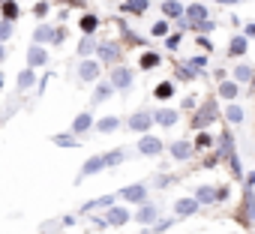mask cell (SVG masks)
I'll use <instances>...</instances> for the list:
<instances>
[{"label": "cell", "mask_w": 255, "mask_h": 234, "mask_svg": "<svg viewBox=\"0 0 255 234\" xmlns=\"http://www.w3.org/2000/svg\"><path fill=\"white\" fill-rule=\"evenodd\" d=\"M153 123H156V120H153L150 111H135V114L129 117V129H132V132H147Z\"/></svg>", "instance_id": "cell-1"}, {"label": "cell", "mask_w": 255, "mask_h": 234, "mask_svg": "<svg viewBox=\"0 0 255 234\" xmlns=\"http://www.w3.org/2000/svg\"><path fill=\"white\" fill-rule=\"evenodd\" d=\"M120 198L132 201V204H144V201H147V186H144V183H135V186H123V189H120Z\"/></svg>", "instance_id": "cell-2"}, {"label": "cell", "mask_w": 255, "mask_h": 234, "mask_svg": "<svg viewBox=\"0 0 255 234\" xmlns=\"http://www.w3.org/2000/svg\"><path fill=\"white\" fill-rule=\"evenodd\" d=\"M129 84H132V69L120 66V69H114V72H111V87H114V90H126Z\"/></svg>", "instance_id": "cell-3"}, {"label": "cell", "mask_w": 255, "mask_h": 234, "mask_svg": "<svg viewBox=\"0 0 255 234\" xmlns=\"http://www.w3.org/2000/svg\"><path fill=\"white\" fill-rule=\"evenodd\" d=\"M186 21H189V27H198V24L210 21V18H207V6H201V3L186 6Z\"/></svg>", "instance_id": "cell-4"}, {"label": "cell", "mask_w": 255, "mask_h": 234, "mask_svg": "<svg viewBox=\"0 0 255 234\" xmlns=\"http://www.w3.org/2000/svg\"><path fill=\"white\" fill-rule=\"evenodd\" d=\"M192 198H195L198 204H216V201H219V186H198Z\"/></svg>", "instance_id": "cell-5"}, {"label": "cell", "mask_w": 255, "mask_h": 234, "mask_svg": "<svg viewBox=\"0 0 255 234\" xmlns=\"http://www.w3.org/2000/svg\"><path fill=\"white\" fill-rule=\"evenodd\" d=\"M126 222H129V210L126 207H108L105 225H126Z\"/></svg>", "instance_id": "cell-6"}, {"label": "cell", "mask_w": 255, "mask_h": 234, "mask_svg": "<svg viewBox=\"0 0 255 234\" xmlns=\"http://www.w3.org/2000/svg\"><path fill=\"white\" fill-rule=\"evenodd\" d=\"M78 78H81V81H96V78H99V63H96V60H81Z\"/></svg>", "instance_id": "cell-7"}, {"label": "cell", "mask_w": 255, "mask_h": 234, "mask_svg": "<svg viewBox=\"0 0 255 234\" xmlns=\"http://www.w3.org/2000/svg\"><path fill=\"white\" fill-rule=\"evenodd\" d=\"M102 168H108L105 153H102V156H90V159L81 165V177H90V174H96V171H102Z\"/></svg>", "instance_id": "cell-8"}, {"label": "cell", "mask_w": 255, "mask_h": 234, "mask_svg": "<svg viewBox=\"0 0 255 234\" xmlns=\"http://www.w3.org/2000/svg\"><path fill=\"white\" fill-rule=\"evenodd\" d=\"M177 117H180V114H177L174 108H159V111H153V120H156L159 126H174Z\"/></svg>", "instance_id": "cell-9"}, {"label": "cell", "mask_w": 255, "mask_h": 234, "mask_svg": "<svg viewBox=\"0 0 255 234\" xmlns=\"http://www.w3.org/2000/svg\"><path fill=\"white\" fill-rule=\"evenodd\" d=\"M246 48H249V39H246L243 33L231 36V42H228V54H231V57H243V54H246Z\"/></svg>", "instance_id": "cell-10"}, {"label": "cell", "mask_w": 255, "mask_h": 234, "mask_svg": "<svg viewBox=\"0 0 255 234\" xmlns=\"http://www.w3.org/2000/svg\"><path fill=\"white\" fill-rule=\"evenodd\" d=\"M138 150H141L144 156H156V153L162 150V141H159V138H153V135H144V138L138 141Z\"/></svg>", "instance_id": "cell-11"}, {"label": "cell", "mask_w": 255, "mask_h": 234, "mask_svg": "<svg viewBox=\"0 0 255 234\" xmlns=\"http://www.w3.org/2000/svg\"><path fill=\"white\" fill-rule=\"evenodd\" d=\"M198 207H201V204H198L195 198H177V201H174V213H177V216H192Z\"/></svg>", "instance_id": "cell-12"}, {"label": "cell", "mask_w": 255, "mask_h": 234, "mask_svg": "<svg viewBox=\"0 0 255 234\" xmlns=\"http://www.w3.org/2000/svg\"><path fill=\"white\" fill-rule=\"evenodd\" d=\"M213 117H216V105H213V102H207V105L198 111V117H195V123H192V126H207Z\"/></svg>", "instance_id": "cell-13"}, {"label": "cell", "mask_w": 255, "mask_h": 234, "mask_svg": "<svg viewBox=\"0 0 255 234\" xmlns=\"http://www.w3.org/2000/svg\"><path fill=\"white\" fill-rule=\"evenodd\" d=\"M192 150H195V147H192L189 141H174V144H171V156H174V159H180V162H183V159H189V156H192Z\"/></svg>", "instance_id": "cell-14"}, {"label": "cell", "mask_w": 255, "mask_h": 234, "mask_svg": "<svg viewBox=\"0 0 255 234\" xmlns=\"http://www.w3.org/2000/svg\"><path fill=\"white\" fill-rule=\"evenodd\" d=\"M90 126H93V117H90L87 111H84V114H78V117H75V120H72V132H75V135H81V132H87Z\"/></svg>", "instance_id": "cell-15"}, {"label": "cell", "mask_w": 255, "mask_h": 234, "mask_svg": "<svg viewBox=\"0 0 255 234\" xmlns=\"http://www.w3.org/2000/svg\"><path fill=\"white\" fill-rule=\"evenodd\" d=\"M48 60V54H45V48H39V45H33L30 51H27V66L33 69V66H42Z\"/></svg>", "instance_id": "cell-16"}, {"label": "cell", "mask_w": 255, "mask_h": 234, "mask_svg": "<svg viewBox=\"0 0 255 234\" xmlns=\"http://www.w3.org/2000/svg\"><path fill=\"white\" fill-rule=\"evenodd\" d=\"M156 213H159V210H156L153 204H144V207L135 213V222H141V225H150V222H156Z\"/></svg>", "instance_id": "cell-17"}, {"label": "cell", "mask_w": 255, "mask_h": 234, "mask_svg": "<svg viewBox=\"0 0 255 234\" xmlns=\"http://www.w3.org/2000/svg\"><path fill=\"white\" fill-rule=\"evenodd\" d=\"M162 12H165V18H180L186 9H183L180 0H165V3H162Z\"/></svg>", "instance_id": "cell-18"}, {"label": "cell", "mask_w": 255, "mask_h": 234, "mask_svg": "<svg viewBox=\"0 0 255 234\" xmlns=\"http://www.w3.org/2000/svg\"><path fill=\"white\" fill-rule=\"evenodd\" d=\"M147 0H126L123 3V12H135V15H141V12H147Z\"/></svg>", "instance_id": "cell-19"}, {"label": "cell", "mask_w": 255, "mask_h": 234, "mask_svg": "<svg viewBox=\"0 0 255 234\" xmlns=\"http://www.w3.org/2000/svg\"><path fill=\"white\" fill-rule=\"evenodd\" d=\"M54 33H57L54 27H45V24H42V27L33 33V42H36V45H39V42H54Z\"/></svg>", "instance_id": "cell-20"}, {"label": "cell", "mask_w": 255, "mask_h": 234, "mask_svg": "<svg viewBox=\"0 0 255 234\" xmlns=\"http://www.w3.org/2000/svg\"><path fill=\"white\" fill-rule=\"evenodd\" d=\"M252 75H255V69H252V66H243V63H240V66L234 69V78H237L240 84H249V81H252Z\"/></svg>", "instance_id": "cell-21"}, {"label": "cell", "mask_w": 255, "mask_h": 234, "mask_svg": "<svg viewBox=\"0 0 255 234\" xmlns=\"http://www.w3.org/2000/svg\"><path fill=\"white\" fill-rule=\"evenodd\" d=\"M153 93H156V99H171L174 96V84L171 81H162V84H156Z\"/></svg>", "instance_id": "cell-22"}, {"label": "cell", "mask_w": 255, "mask_h": 234, "mask_svg": "<svg viewBox=\"0 0 255 234\" xmlns=\"http://www.w3.org/2000/svg\"><path fill=\"white\" fill-rule=\"evenodd\" d=\"M219 96L222 99H237V84L234 81H222L219 84Z\"/></svg>", "instance_id": "cell-23"}, {"label": "cell", "mask_w": 255, "mask_h": 234, "mask_svg": "<svg viewBox=\"0 0 255 234\" xmlns=\"http://www.w3.org/2000/svg\"><path fill=\"white\" fill-rule=\"evenodd\" d=\"M111 90H114V87H111V81H108V84H99V87H96V93H93V105L105 102V99L111 96Z\"/></svg>", "instance_id": "cell-24"}, {"label": "cell", "mask_w": 255, "mask_h": 234, "mask_svg": "<svg viewBox=\"0 0 255 234\" xmlns=\"http://www.w3.org/2000/svg\"><path fill=\"white\" fill-rule=\"evenodd\" d=\"M225 117H228V123H243V108L240 105H228Z\"/></svg>", "instance_id": "cell-25"}, {"label": "cell", "mask_w": 255, "mask_h": 234, "mask_svg": "<svg viewBox=\"0 0 255 234\" xmlns=\"http://www.w3.org/2000/svg\"><path fill=\"white\" fill-rule=\"evenodd\" d=\"M117 126H120V120H117V117H102V120L96 123V129H99V132H114Z\"/></svg>", "instance_id": "cell-26"}, {"label": "cell", "mask_w": 255, "mask_h": 234, "mask_svg": "<svg viewBox=\"0 0 255 234\" xmlns=\"http://www.w3.org/2000/svg\"><path fill=\"white\" fill-rule=\"evenodd\" d=\"M96 24H99V21H96V15H84V18H81V30H84V36H93Z\"/></svg>", "instance_id": "cell-27"}, {"label": "cell", "mask_w": 255, "mask_h": 234, "mask_svg": "<svg viewBox=\"0 0 255 234\" xmlns=\"http://www.w3.org/2000/svg\"><path fill=\"white\" fill-rule=\"evenodd\" d=\"M153 66H159V54H156V51L141 54V69H153Z\"/></svg>", "instance_id": "cell-28"}, {"label": "cell", "mask_w": 255, "mask_h": 234, "mask_svg": "<svg viewBox=\"0 0 255 234\" xmlns=\"http://www.w3.org/2000/svg\"><path fill=\"white\" fill-rule=\"evenodd\" d=\"M114 57H117V48H114V45H99V60L108 63V60H114Z\"/></svg>", "instance_id": "cell-29"}, {"label": "cell", "mask_w": 255, "mask_h": 234, "mask_svg": "<svg viewBox=\"0 0 255 234\" xmlns=\"http://www.w3.org/2000/svg\"><path fill=\"white\" fill-rule=\"evenodd\" d=\"M93 207H114V198H111V195H105V198H96V201L84 204V210H93Z\"/></svg>", "instance_id": "cell-30"}, {"label": "cell", "mask_w": 255, "mask_h": 234, "mask_svg": "<svg viewBox=\"0 0 255 234\" xmlns=\"http://www.w3.org/2000/svg\"><path fill=\"white\" fill-rule=\"evenodd\" d=\"M93 48H96V42H93L90 36H84V39H81V45H78V54H84V60H87V54H90Z\"/></svg>", "instance_id": "cell-31"}, {"label": "cell", "mask_w": 255, "mask_h": 234, "mask_svg": "<svg viewBox=\"0 0 255 234\" xmlns=\"http://www.w3.org/2000/svg\"><path fill=\"white\" fill-rule=\"evenodd\" d=\"M30 84H33V69H24V72L18 75V87H21V90H27Z\"/></svg>", "instance_id": "cell-32"}, {"label": "cell", "mask_w": 255, "mask_h": 234, "mask_svg": "<svg viewBox=\"0 0 255 234\" xmlns=\"http://www.w3.org/2000/svg\"><path fill=\"white\" fill-rule=\"evenodd\" d=\"M54 144L57 147H75L78 141H75V135H54Z\"/></svg>", "instance_id": "cell-33"}, {"label": "cell", "mask_w": 255, "mask_h": 234, "mask_svg": "<svg viewBox=\"0 0 255 234\" xmlns=\"http://www.w3.org/2000/svg\"><path fill=\"white\" fill-rule=\"evenodd\" d=\"M3 18H6V21H12V18H18V6L12 3V0H9V3H3Z\"/></svg>", "instance_id": "cell-34"}, {"label": "cell", "mask_w": 255, "mask_h": 234, "mask_svg": "<svg viewBox=\"0 0 255 234\" xmlns=\"http://www.w3.org/2000/svg\"><path fill=\"white\" fill-rule=\"evenodd\" d=\"M9 36H12V21H6V18H3V21H0V42L9 39Z\"/></svg>", "instance_id": "cell-35"}, {"label": "cell", "mask_w": 255, "mask_h": 234, "mask_svg": "<svg viewBox=\"0 0 255 234\" xmlns=\"http://www.w3.org/2000/svg\"><path fill=\"white\" fill-rule=\"evenodd\" d=\"M180 78L192 81V78H198V69H192V66H180Z\"/></svg>", "instance_id": "cell-36"}, {"label": "cell", "mask_w": 255, "mask_h": 234, "mask_svg": "<svg viewBox=\"0 0 255 234\" xmlns=\"http://www.w3.org/2000/svg\"><path fill=\"white\" fill-rule=\"evenodd\" d=\"M105 162H108V165H117V162H123V150H114V153H105Z\"/></svg>", "instance_id": "cell-37"}, {"label": "cell", "mask_w": 255, "mask_h": 234, "mask_svg": "<svg viewBox=\"0 0 255 234\" xmlns=\"http://www.w3.org/2000/svg\"><path fill=\"white\" fill-rule=\"evenodd\" d=\"M150 33H153V36H165V33H168V24H165V21H156Z\"/></svg>", "instance_id": "cell-38"}, {"label": "cell", "mask_w": 255, "mask_h": 234, "mask_svg": "<svg viewBox=\"0 0 255 234\" xmlns=\"http://www.w3.org/2000/svg\"><path fill=\"white\" fill-rule=\"evenodd\" d=\"M210 144H213V138H210L207 132H201V135H198V141H195V147H210Z\"/></svg>", "instance_id": "cell-39"}, {"label": "cell", "mask_w": 255, "mask_h": 234, "mask_svg": "<svg viewBox=\"0 0 255 234\" xmlns=\"http://www.w3.org/2000/svg\"><path fill=\"white\" fill-rule=\"evenodd\" d=\"M204 63H207V57H204V54H198V57H192V60H189V66H192V69H201Z\"/></svg>", "instance_id": "cell-40"}, {"label": "cell", "mask_w": 255, "mask_h": 234, "mask_svg": "<svg viewBox=\"0 0 255 234\" xmlns=\"http://www.w3.org/2000/svg\"><path fill=\"white\" fill-rule=\"evenodd\" d=\"M192 30H198V33H207V30H213V21H204V24H198V27H192Z\"/></svg>", "instance_id": "cell-41"}, {"label": "cell", "mask_w": 255, "mask_h": 234, "mask_svg": "<svg viewBox=\"0 0 255 234\" xmlns=\"http://www.w3.org/2000/svg\"><path fill=\"white\" fill-rule=\"evenodd\" d=\"M36 15H39V18L48 15V3H39V6H36Z\"/></svg>", "instance_id": "cell-42"}, {"label": "cell", "mask_w": 255, "mask_h": 234, "mask_svg": "<svg viewBox=\"0 0 255 234\" xmlns=\"http://www.w3.org/2000/svg\"><path fill=\"white\" fill-rule=\"evenodd\" d=\"M243 30H246V33H243V36H246V39H252V36H255V24H246V27H243Z\"/></svg>", "instance_id": "cell-43"}, {"label": "cell", "mask_w": 255, "mask_h": 234, "mask_svg": "<svg viewBox=\"0 0 255 234\" xmlns=\"http://www.w3.org/2000/svg\"><path fill=\"white\" fill-rule=\"evenodd\" d=\"M216 3H222V6H237L240 0H216Z\"/></svg>", "instance_id": "cell-44"}, {"label": "cell", "mask_w": 255, "mask_h": 234, "mask_svg": "<svg viewBox=\"0 0 255 234\" xmlns=\"http://www.w3.org/2000/svg\"><path fill=\"white\" fill-rule=\"evenodd\" d=\"M246 186H255V171H249V177H246Z\"/></svg>", "instance_id": "cell-45"}, {"label": "cell", "mask_w": 255, "mask_h": 234, "mask_svg": "<svg viewBox=\"0 0 255 234\" xmlns=\"http://www.w3.org/2000/svg\"><path fill=\"white\" fill-rule=\"evenodd\" d=\"M3 57H6V51H3V45H0V60H3Z\"/></svg>", "instance_id": "cell-46"}, {"label": "cell", "mask_w": 255, "mask_h": 234, "mask_svg": "<svg viewBox=\"0 0 255 234\" xmlns=\"http://www.w3.org/2000/svg\"><path fill=\"white\" fill-rule=\"evenodd\" d=\"M0 87H3V75H0Z\"/></svg>", "instance_id": "cell-47"}]
</instances>
